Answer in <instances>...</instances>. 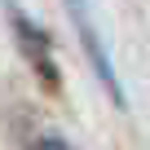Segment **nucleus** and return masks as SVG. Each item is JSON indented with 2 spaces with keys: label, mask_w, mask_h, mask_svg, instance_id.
Here are the masks:
<instances>
[{
  "label": "nucleus",
  "mask_w": 150,
  "mask_h": 150,
  "mask_svg": "<svg viewBox=\"0 0 150 150\" xmlns=\"http://www.w3.org/2000/svg\"><path fill=\"white\" fill-rule=\"evenodd\" d=\"M66 9H71L75 27H80V35H84V44H88V53H93L97 71H102L106 88H110V93L119 97V88H115V71H110V57H106V49H102V40H97V27H93V18H88V5H84V0H66Z\"/></svg>",
  "instance_id": "1"
},
{
  "label": "nucleus",
  "mask_w": 150,
  "mask_h": 150,
  "mask_svg": "<svg viewBox=\"0 0 150 150\" xmlns=\"http://www.w3.org/2000/svg\"><path fill=\"white\" fill-rule=\"evenodd\" d=\"M13 31L27 40V57H31V66L40 71V80H44L49 88H57V66L49 62V40H44V31H35V27L27 22V13H13Z\"/></svg>",
  "instance_id": "2"
},
{
  "label": "nucleus",
  "mask_w": 150,
  "mask_h": 150,
  "mask_svg": "<svg viewBox=\"0 0 150 150\" xmlns=\"http://www.w3.org/2000/svg\"><path fill=\"white\" fill-rule=\"evenodd\" d=\"M27 150H71V146H66V141H31Z\"/></svg>",
  "instance_id": "3"
}]
</instances>
